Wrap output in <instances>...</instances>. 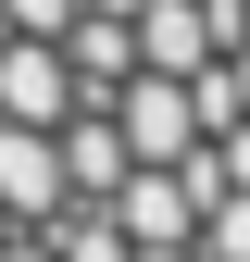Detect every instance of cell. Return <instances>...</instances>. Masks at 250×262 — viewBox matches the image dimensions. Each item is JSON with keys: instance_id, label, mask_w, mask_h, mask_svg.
<instances>
[{"instance_id": "1", "label": "cell", "mask_w": 250, "mask_h": 262, "mask_svg": "<svg viewBox=\"0 0 250 262\" xmlns=\"http://www.w3.org/2000/svg\"><path fill=\"white\" fill-rule=\"evenodd\" d=\"M0 262H250V0H0Z\"/></svg>"}]
</instances>
